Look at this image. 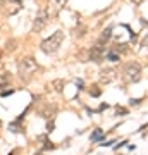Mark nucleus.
I'll return each mask as SVG.
<instances>
[{"label": "nucleus", "instance_id": "nucleus-19", "mask_svg": "<svg viewBox=\"0 0 148 155\" xmlns=\"http://www.w3.org/2000/svg\"><path fill=\"white\" fill-rule=\"evenodd\" d=\"M14 93V90H9V91H2V97H7V95H12Z\"/></svg>", "mask_w": 148, "mask_h": 155}, {"label": "nucleus", "instance_id": "nucleus-22", "mask_svg": "<svg viewBox=\"0 0 148 155\" xmlns=\"http://www.w3.org/2000/svg\"><path fill=\"white\" fill-rule=\"evenodd\" d=\"M141 2H143V0H133V4H134V5H140Z\"/></svg>", "mask_w": 148, "mask_h": 155}, {"label": "nucleus", "instance_id": "nucleus-10", "mask_svg": "<svg viewBox=\"0 0 148 155\" xmlns=\"http://www.w3.org/2000/svg\"><path fill=\"white\" fill-rule=\"evenodd\" d=\"M110 38H112V28H107L104 33H102V36H100V40H98V43H107Z\"/></svg>", "mask_w": 148, "mask_h": 155}, {"label": "nucleus", "instance_id": "nucleus-9", "mask_svg": "<svg viewBox=\"0 0 148 155\" xmlns=\"http://www.w3.org/2000/svg\"><path fill=\"white\" fill-rule=\"evenodd\" d=\"M55 112H57V107L55 105H45L41 110H40V116L45 117V119H50V117L55 116Z\"/></svg>", "mask_w": 148, "mask_h": 155}, {"label": "nucleus", "instance_id": "nucleus-16", "mask_svg": "<svg viewBox=\"0 0 148 155\" xmlns=\"http://www.w3.org/2000/svg\"><path fill=\"white\" fill-rule=\"evenodd\" d=\"M5 50H9V52H12V50H16V40H11V41H7Z\"/></svg>", "mask_w": 148, "mask_h": 155}, {"label": "nucleus", "instance_id": "nucleus-4", "mask_svg": "<svg viewBox=\"0 0 148 155\" xmlns=\"http://www.w3.org/2000/svg\"><path fill=\"white\" fill-rule=\"evenodd\" d=\"M48 11L47 9H41V11L36 14V17H35V22H33V31H41V29L45 28V24L48 22Z\"/></svg>", "mask_w": 148, "mask_h": 155}, {"label": "nucleus", "instance_id": "nucleus-18", "mask_svg": "<svg viewBox=\"0 0 148 155\" xmlns=\"http://www.w3.org/2000/svg\"><path fill=\"white\" fill-rule=\"evenodd\" d=\"M140 102H141L140 98H131V100H129V104H131V105H140Z\"/></svg>", "mask_w": 148, "mask_h": 155}, {"label": "nucleus", "instance_id": "nucleus-3", "mask_svg": "<svg viewBox=\"0 0 148 155\" xmlns=\"http://www.w3.org/2000/svg\"><path fill=\"white\" fill-rule=\"evenodd\" d=\"M122 78H124L126 83H138L141 79V67H140V64L129 62L124 67V71H122Z\"/></svg>", "mask_w": 148, "mask_h": 155}, {"label": "nucleus", "instance_id": "nucleus-5", "mask_svg": "<svg viewBox=\"0 0 148 155\" xmlns=\"http://www.w3.org/2000/svg\"><path fill=\"white\" fill-rule=\"evenodd\" d=\"M104 59H105V47H104V43H97L91 48V52H90V61L100 64Z\"/></svg>", "mask_w": 148, "mask_h": 155}, {"label": "nucleus", "instance_id": "nucleus-7", "mask_svg": "<svg viewBox=\"0 0 148 155\" xmlns=\"http://www.w3.org/2000/svg\"><path fill=\"white\" fill-rule=\"evenodd\" d=\"M66 4H67V0H50L48 7H47L48 16H57V14L64 9V5H66Z\"/></svg>", "mask_w": 148, "mask_h": 155}, {"label": "nucleus", "instance_id": "nucleus-2", "mask_svg": "<svg viewBox=\"0 0 148 155\" xmlns=\"http://www.w3.org/2000/svg\"><path fill=\"white\" fill-rule=\"evenodd\" d=\"M17 71H19V76L28 79V78H31L35 72L38 71V64L35 59L31 57H22L17 61Z\"/></svg>", "mask_w": 148, "mask_h": 155}, {"label": "nucleus", "instance_id": "nucleus-17", "mask_svg": "<svg viewBox=\"0 0 148 155\" xmlns=\"http://www.w3.org/2000/svg\"><path fill=\"white\" fill-rule=\"evenodd\" d=\"M115 114H117V116H119V114H122V116H126V114H127V110H126V109H122V107H117V109H115Z\"/></svg>", "mask_w": 148, "mask_h": 155}, {"label": "nucleus", "instance_id": "nucleus-12", "mask_svg": "<svg viewBox=\"0 0 148 155\" xmlns=\"http://www.w3.org/2000/svg\"><path fill=\"white\" fill-rule=\"evenodd\" d=\"M88 93L91 95V97H93V98H97V97H100V95H102V90H100L98 86H97V84H93V86H91V88L88 90Z\"/></svg>", "mask_w": 148, "mask_h": 155}, {"label": "nucleus", "instance_id": "nucleus-11", "mask_svg": "<svg viewBox=\"0 0 148 155\" xmlns=\"http://www.w3.org/2000/svg\"><path fill=\"white\" fill-rule=\"evenodd\" d=\"M9 81H11V74L9 72H0V88L7 86Z\"/></svg>", "mask_w": 148, "mask_h": 155}, {"label": "nucleus", "instance_id": "nucleus-14", "mask_svg": "<svg viewBox=\"0 0 148 155\" xmlns=\"http://www.w3.org/2000/svg\"><path fill=\"white\" fill-rule=\"evenodd\" d=\"M105 57H107V61H110V62H117L119 61V54L117 52H109V54H105Z\"/></svg>", "mask_w": 148, "mask_h": 155}, {"label": "nucleus", "instance_id": "nucleus-20", "mask_svg": "<svg viewBox=\"0 0 148 155\" xmlns=\"http://www.w3.org/2000/svg\"><path fill=\"white\" fill-rule=\"evenodd\" d=\"M47 131H54V122H50L48 126H47Z\"/></svg>", "mask_w": 148, "mask_h": 155}, {"label": "nucleus", "instance_id": "nucleus-21", "mask_svg": "<svg viewBox=\"0 0 148 155\" xmlns=\"http://www.w3.org/2000/svg\"><path fill=\"white\" fill-rule=\"evenodd\" d=\"M77 86H79V88H77V90H83V81H81V79H79V81H77Z\"/></svg>", "mask_w": 148, "mask_h": 155}, {"label": "nucleus", "instance_id": "nucleus-15", "mask_svg": "<svg viewBox=\"0 0 148 155\" xmlns=\"http://www.w3.org/2000/svg\"><path fill=\"white\" fill-rule=\"evenodd\" d=\"M52 84L55 86V90H57V91H62V88H64V81H62V79H55Z\"/></svg>", "mask_w": 148, "mask_h": 155}, {"label": "nucleus", "instance_id": "nucleus-6", "mask_svg": "<svg viewBox=\"0 0 148 155\" xmlns=\"http://www.w3.org/2000/svg\"><path fill=\"white\" fill-rule=\"evenodd\" d=\"M117 76H119V72L115 71V69H112V67H107V69H102L100 71V81L105 84L114 83L115 79H117Z\"/></svg>", "mask_w": 148, "mask_h": 155}, {"label": "nucleus", "instance_id": "nucleus-8", "mask_svg": "<svg viewBox=\"0 0 148 155\" xmlns=\"http://www.w3.org/2000/svg\"><path fill=\"white\" fill-rule=\"evenodd\" d=\"M21 0H5V12L7 14H16L19 9H21Z\"/></svg>", "mask_w": 148, "mask_h": 155}, {"label": "nucleus", "instance_id": "nucleus-13", "mask_svg": "<svg viewBox=\"0 0 148 155\" xmlns=\"http://www.w3.org/2000/svg\"><path fill=\"white\" fill-rule=\"evenodd\" d=\"M102 138H104V131L102 129H95L91 133V141H100Z\"/></svg>", "mask_w": 148, "mask_h": 155}, {"label": "nucleus", "instance_id": "nucleus-1", "mask_svg": "<svg viewBox=\"0 0 148 155\" xmlns=\"http://www.w3.org/2000/svg\"><path fill=\"white\" fill-rule=\"evenodd\" d=\"M62 41H64V31H55L50 38H47L45 41H41L40 48H41V52H43V54L52 55V54H55L57 50L61 48Z\"/></svg>", "mask_w": 148, "mask_h": 155}]
</instances>
